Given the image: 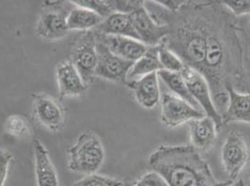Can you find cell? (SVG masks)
Returning <instances> with one entry per match:
<instances>
[{
  "mask_svg": "<svg viewBox=\"0 0 250 186\" xmlns=\"http://www.w3.org/2000/svg\"><path fill=\"white\" fill-rule=\"evenodd\" d=\"M206 8L207 52L200 73L208 83L216 109L222 115L229 103L228 88L250 93L248 36L237 17L220 1H208Z\"/></svg>",
  "mask_w": 250,
  "mask_h": 186,
  "instance_id": "obj_1",
  "label": "cell"
},
{
  "mask_svg": "<svg viewBox=\"0 0 250 186\" xmlns=\"http://www.w3.org/2000/svg\"><path fill=\"white\" fill-rule=\"evenodd\" d=\"M148 165L168 186H219L209 165L192 145H161L148 158Z\"/></svg>",
  "mask_w": 250,
  "mask_h": 186,
  "instance_id": "obj_2",
  "label": "cell"
},
{
  "mask_svg": "<svg viewBox=\"0 0 250 186\" xmlns=\"http://www.w3.org/2000/svg\"><path fill=\"white\" fill-rule=\"evenodd\" d=\"M104 160V147L99 137L93 132H84L68 150L67 167L73 172L91 175L101 167Z\"/></svg>",
  "mask_w": 250,
  "mask_h": 186,
  "instance_id": "obj_3",
  "label": "cell"
},
{
  "mask_svg": "<svg viewBox=\"0 0 250 186\" xmlns=\"http://www.w3.org/2000/svg\"><path fill=\"white\" fill-rule=\"evenodd\" d=\"M74 6L72 1H45L36 25L37 35L48 41L63 38L69 31L66 19Z\"/></svg>",
  "mask_w": 250,
  "mask_h": 186,
  "instance_id": "obj_4",
  "label": "cell"
},
{
  "mask_svg": "<svg viewBox=\"0 0 250 186\" xmlns=\"http://www.w3.org/2000/svg\"><path fill=\"white\" fill-rule=\"evenodd\" d=\"M181 74L193 100L204 109L207 116L214 120L218 130L223 127L222 117L216 109L211 96L208 83L205 76L201 73L187 65H185Z\"/></svg>",
  "mask_w": 250,
  "mask_h": 186,
  "instance_id": "obj_5",
  "label": "cell"
},
{
  "mask_svg": "<svg viewBox=\"0 0 250 186\" xmlns=\"http://www.w3.org/2000/svg\"><path fill=\"white\" fill-rule=\"evenodd\" d=\"M94 33V31L85 32L75 43L71 54V62L86 85L93 81L97 64L96 37Z\"/></svg>",
  "mask_w": 250,
  "mask_h": 186,
  "instance_id": "obj_6",
  "label": "cell"
},
{
  "mask_svg": "<svg viewBox=\"0 0 250 186\" xmlns=\"http://www.w3.org/2000/svg\"><path fill=\"white\" fill-rule=\"evenodd\" d=\"M96 37V36H95ZM97 64L95 76L113 82L127 83V76L135 62H129L114 55L104 43L96 38Z\"/></svg>",
  "mask_w": 250,
  "mask_h": 186,
  "instance_id": "obj_7",
  "label": "cell"
},
{
  "mask_svg": "<svg viewBox=\"0 0 250 186\" xmlns=\"http://www.w3.org/2000/svg\"><path fill=\"white\" fill-rule=\"evenodd\" d=\"M204 116L202 111L173 93H165L162 97L161 120L168 128H177L190 120L200 119Z\"/></svg>",
  "mask_w": 250,
  "mask_h": 186,
  "instance_id": "obj_8",
  "label": "cell"
},
{
  "mask_svg": "<svg viewBox=\"0 0 250 186\" xmlns=\"http://www.w3.org/2000/svg\"><path fill=\"white\" fill-rule=\"evenodd\" d=\"M221 160L230 181H234L249 160V149L243 135L231 131L221 148Z\"/></svg>",
  "mask_w": 250,
  "mask_h": 186,
  "instance_id": "obj_9",
  "label": "cell"
},
{
  "mask_svg": "<svg viewBox=\"0 0 250 186\" xmlns=\"http://www.w3.org/2000/svg\"><path fill=\"white\" fill-rule=\"evenodd\" d=\"M134 27L139 41L146 47L160 45L168 34L167 26L157 23L152 19L145 7V1H141L135 11L131 13Z\"/></svg>",
  "mask_w": 250,
  "mask_h": 186,
  "instance_id": "obj_10",
  "label": "cell"
},
{
  "mask_svg": "<svg viewBox=\"0 0 250 186\" xmlns=\"http://www.w3.org/2000/svg\"><path fill=\"white\" fill-rule=\"evenodd\" d=\"M32 101L36 120L52 131H59L64 123L62 105L46 94H32Z\"/></svg>",
  "mask_w": 250,
  "mask_h": 186,
  "instance_id": "obj_11",
  "label": "cell"
},
{
  "mask_svg": "<svg viewBox=\"0 0 250 186\" xmlns=\"http://www.w3.org/2000/svg\"><path fill=\"white\" fill-rule=\"evenodd\" d=\"M95 36L114 55L129 62H136L143 56L147 49L145 44L134 38L104 35L96 31Z\"/></svg>",
  "mask_w": 250,
  "mask_h": 186,
  "instance_id": "obj_12",
  "label": "cell"
},
{
  "mask_svg": "<svg viewBox=\"0 0 250 186\" xmlns=\"http://www.w3.org/2000/svg\"><path fill=\"white\" fill-rule=\"evenodd\" d=\"M134 92L137 103L146 109H152L161 100L159 86V76L156 72L151 73L145 76L126 83Z\"/></svg>",
  "mask_w": 250,
  "mask_h": 186,
  "instance_id": "obj_13",
  "label": "cell"
},
{
  "mask_svg": "<svg viewBox=\"0 0 250 186\" xmlns=\"http://www.w3.org/2000/svg\"><path fill=\"white\" fill-rule=\"evenodd\" d=\"M56 76L60 98L80 96L87 89V85L71 61H64L57 66Z\"/></svg>",
  "mask_w": 250,
  "mask_h": 186,
  "instance_id": "obj_14",
  "label": "cell"
},
{
  "mask_svg": "<svg viewBox=\"0 0 250 186\" xmlns=\"http://www.w3.org/2000/svg\"><path fill=\"white\" fill-rule=\"evenodd\" d=\"M191 145L203 152L209 151L217 139V126L213 119L204 116L188 122Z\"/></svg>",
  "mask_w": 250,
  "mask_h": 186,
  "instance_id": "obj_15",
  "label": "cell"
},
{
  "mask_svg": "<svg viewBox=\"0 0 250 186\" xmlns=\"http://www.w3.org/2000/svg\"><path fill=\"white\" fill-rule=\"evenodd\" d=\"M227 93L229 103L221 115L223 126L232 122L250 123V93H239L229 87Z\"/></svg>",
  "mask_w": 250,
  "mask_h": 186,
  "instance_id": "obj_16",
  "label": "cell"
},
{
  "mask_svg": "<svg viewBox=\"0 0 250 186\" xmlns=\"http://www.w3.org/2000/svg\"><path fill=\"white\" fill-rule=\"evenodd\" d=\"M35 172L38 186H59L57 172L46 147L39 140L34 141Z\"/></svg>",
  "mask_w": 250,
  "mask_h": 186,
  "instance_id": "obj_17",
  "label": "cell"
},
{
  "mask_svg": "<svg viewBox=\"0 0 250 186\" xmlns=\"http://www.w3.org/2000/svg\"><path fill=\"white\" fill-rule=\"evenodd\" d=\"M95 31L109 36L126 37L139 41V37L134 27L132 16L127 13L113 12L104 19L101 24L96 27Z\"/></svg>",
  "mask_w": 250,
  "mask_h": 186,
  "instance_id": "obj_18",
  "label": "cell"
},
{
  "mask_svg": "<svg viewBox=\"0 0 250 186\" xmlns=\"http://www.w3.org/2000/svg\"><path fill=\"white\" fill-rule=\"evenodd\" d=\"M158 46L147 47L143 56L135 62L127 76V79L129 81L137 80L146 74H149L151 73H158L163 70L162 64L159 60Z\"/></svg>",
  "mask_w": 250,
  "mask_h": 186,
  "instance_id": "obj_19",
  "label": "cell"
},
{
  "mask_svg": "<svg viewBox=\"0 0 250 186\" xmlns=\"http://www.w3.org/2000/svg\"><path fill=\"white\" fill-rule=\"evenodd\" d=\"M103 21L104 18L96 12L76 5L69 12L66 19L69 30H89L94 27H98Z\"/></svg>",
  "mask_w": 250,
  "mask_h": 186,
  "instance_id": "obj_20",
  "label": "cell"
},
{
  "mask_svg": "<svg viewBox=\"0 0 250 186\" xmlns=\"http://www.w3.org/2000/svg\"><path fill=\"white\" fill-rule=\"evenodd\" d=\"M158 74L159 78L163 80V82L167 85V88L173 93L174 95L181 98L187 103L191 104L193 107L198 109L199 104L193 100L192 96L188 90L186 83L181 74V73L169 72L167 70H161Z\"/></svg>",
  "mask_w": 250,
  "mask_h": 186,
  "instance_id": "obj_21",
  "label": "cell"
},
{
  "mask_svg": "<svg viewBox=\"0 0 250 186\" xmlns=\"http://www.w3.org/2000/svg\"><path fill=\"white\" fill-rule=\"evenodd\" d=\"M5 131L16 138H24L31 134L29 122L20 114H11L5 122Z\"/></svg>",
  "mask_w": 250,
  "mask_h": 186,
  "instance_id": "obj_22",
  "label": "cell"
},
{
  "mask_svg": "<svg viewBox=\"0 0 250 186\" xmlns=\"http://www.w3.org/2000/svg\"><path fill=\"white\" fill-rule=\"evenodd\" d=\"M158 54L163 70H167L169 72L181 73L184 69V62L179 59V57H177V54L167 49L163 43L158 46Z\"/></svg>",
  "mask_w": 250,
  "mask_h": 186,
  "instance_id": "obj_23",
  "label": "cell"
},
{
  "mask_svg": "<svg viewBox=\"0 0 250 186\" xmlns=\"http://www.w3.org/2000/svg\"><path fill=\"white\" fill-rule=\"evenodd\" d=\"M72 2L76 6L96 12L104 19L115 12L112 0H74Z\"/></svg>",
  "mask_w": 250,
  "mask_h": 186,
  "instance_id": "obj_24",
  "label": "cell"
},
{
  "mask_svg": "<svg viewBox=\"0 0 250 186\" xmlns=\"http://www.w3.org/2000/svg\"><path fill=\"white\" fill-rule=\"evenodd\" d=\"M125 185L124 182L94 173L85 176L80 181L76 182L73 186H124Z\"/></svg>",
  "mask_w": 250,
  "mask_h": 186,
  "instance_id": "obj_25",
  "label": "cell"
},
{
  "mask_svg": "<svg viewBox=\"0 0 250 186\" xmlns=\"http://www.w3.org/2000/svg\"><path fill=\"white\" fill-rule=\"evenodd\" d=\"M220 3L235 17L250 14V0H221Z\"/></svg>",
  "mask_w": 250,
  "mask_h": 186,
  "instance_id": "obj_26",
  "label": "cell"
},
{
  "mask_svg": "<svg viewBox=\"0 0 250 186\" xmlns=\"http://www.w3.org/2000/svg\"><path fill=\"white\" fill-rule=\"evenodd\" d=\"M133 186H168V185L162 176L155 171H151L143 176Z\"/></svg>",
  "mask_w": 250,
  "mask_h": 186,
  "instance_id": "obj_27",
  "label": "cell"
},
{
  "mask_svg": "<svg viewBox=\"0 0 250 186\" xmlns=\"http://www.w3.org/2000/svg\"><path fill=\"white\" fill-rule=\"evenodd\" d=\"M13 156L10 152L0 149V186H4Z\"/></svg>",
  "mask_w": 250,
  "mask_h": 186,
  "instance_id": "obj_28",
  "label": "cell"
},
{
  "mask_svg": "<svg viewBox=\"0 0 250 186\" xmlns=\"http://www.w3.org/2000/svg\"><path fill=\"white\" fill-rule=\"evenodd\" d=\"M157 4L172 12H176L186 2L185 0H154Z\"/></svg>",
  "mask_w": 250,
  "mask_h": 186,
  "instance_id": "obj_29",
  "label": "cell"
},
{
  "mask_svg": "<svg viewBox=\"0 0 250 186\" xmlns=\"http://www.w3.org/2000/svg\"><path fill=\"white\" fill-rule=\"evenodd\" d=\"M230 186H246V185H245V183L243 182V180H239V181H237L236 183H232Z\"/></svg>",
  "mask_w": 250,
  "mask_h": 186,
  "instance_id": "obj_30",
  "label": "cell"
},
{
  "mask_svg": "<svg viewBox=\"0 0 250 186\" xmlns=\"http://www.w3.org/2000/svg\"><path fill=\"white\" fill-rule=\"evenodd\" d=\"M124 186H133L132 183H125V185Z\"/></svg>",
  "mask_w": 250,
  "mask_h": 186,
  "instance_id": "obj_31",
  "label": "cell"
},
{
  "mask_svg": "<svg viewBox=\"0 0 250 186\" xmlns=\"http://www.w3.org/2000/svg\"></svg>",
  "mask_w": 250,
  "mask_h": 186,
  "instance_id": "obj_32",
  "label": "cell"
},
{
  "mask_svg": "<svg viewBox=\"0 0 250 186\" xmlns=\"http://www.w3.org/2000/svg\"></svg>",
  "mask_w": 250,
  "mask_h": 186,
  "instance_id": "obj_33",
  "label": "cell"
}]
</instances>
